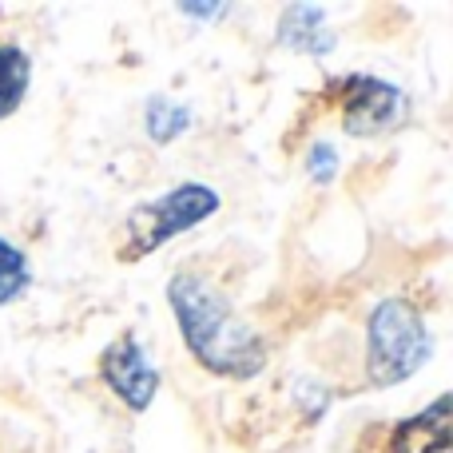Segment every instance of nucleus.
<instances>
[{"mask_svg": "<svg viewBox=\"0 0 453 453\" xmlns=\"http://www.w3.org/2000/svg\"><path fill=\"white\" fill-rule=\"evenodd\" d=\"M274 44L282 52H303V56H330L338 48V36L330 28V16L322 4H287L274 20Z\"/></svg>", "mask_w": 453, "mask_h": 453, "instance_id": "obj_7", "label": "nucleus"}, {"mask_svg": "<svg viewBox=\"0 0 453 453\" xmlns=\"http://www.w3.org/2000/svg\"><path fill=\"white\" fill-rule=\"evenodd\" d=\"M167 306L191 362L223 382H250L266 370V338L231 306V298L199 271H175L167 282Z\"/></svg>", "mask_w": 453, "mask_h": 453, "instance_id": "obj_1", "label": "nucleus"}, {"mask_svg": "<svg viewBox=\"0 0 453 453\" xmlns=\"http://www.w3.org/2000/svg\"><path fill=\"white\" fill-rule=\"evenodd\" d=\"M434 358V334L422 306L410 298H382L366 314V378L378 390L410 382Z\"/></svg>", "mask_w": 453, "mask_h": 453, "instance_id": "obj_3", "label": "nucleus"}, {"mask_svg": "<svg viewBox=\"0 0 453 453\" xmlns=\"http://www.w3.org/2000/svg\"><path fill=\"white\" fill-rule=\"evenodd\" d=\"M219 211H223V196L211 183H199V180L175 183L172 191H159L156 199L127 211L124 226H119V239H116V258L119 263H143L164 242L196 231V226L215 219Z\"/></svg>", "mask_w": 453, "mask_h": 453, "instance_id": "obj_2", "label": "nucleus"}, {"mask_svg": "<svg viewBox=\"0 0 453 453\" xmlns=\"http://www.w3.org/2000/svg\"><path fill=\"white\" fill-rule=\"evenodd\" d=\"M32 88V56L20 44L0 40V124L20 111Z\"/></svg>", "mask_w": 453, "mask_h": 453, "instance_id": "obj_9", "label": "nucleus"}, {"mask_svg": "<svg viewBox=\"0 0 453 453\" xmlns=\"http://www.w3.org/2000/svg\"><path fill=\"white\" fill-rule=\"evenodd\" d=\"M191 127H196V111L183 100H175V96H167V92L148 96V104H143V132H148L151 143L167 148V143H175L180 135H188Z\"/></svg>", "mask_w": 453, "mask_h": 453, "instance_id": "obj_8", "label": "nucleus"}, {"mask_svg": "<svg viewBox=\"0 0 453 453\" xmlns=\"http://www.w3.org/2000/svg\"><path fill=\"white\" fill-rule=\"evenodd\" d=\"M100 382L108 386L132 414H143V410H151V402H156L159 386H164V374H159V366L151 362L148 346H143L132 330H124L119 338H111V342L104 346Z\"/></svg>", "mask_w": 453, "mask_h": 453, "instance_id": "obj_5", "label": "nucleus"}, {"mask_svg": "<svg viewBox=\"0 0 453 453\" xmlns=\"http://www.w3.org/2000/svg\"><path fill=\"white\" fill-rule=\"evenodd\" d=\"M338 96V119L342 132L354 140H374L402 124L406 116V92L386 76H370V72H350V76L334 80Z\"/></svg>", "mask_w": 453, "mask_h": 453, "instance_id": "obj_4", "label": "nucleus"}, {"mask_svg": "<svg viewBox=\"0 0 453 453\" xmlns=\"http://www.w3.org/2000/svg\"><path fill=\"white\" fill-rule=\"evenodd\" d=\"M180 12L183 16H199L203 24H211V16H226L231 12V4H191L188 0V4H180Z\"/></svg>", "mask_w": 453, "mask_h": 453, "instance_id": "obj_12", "label": "nucleus"}, {"mask_svg": "<svg viewBox=\"0 0 453 453\" xmlns=\"http://www.w3.org/2000/svg\"><path fill=\"white\" fill-rule=\"evenodd\" d=\"M338 167H342V159H338V148L330 140H314L311 148H306L303 156V172L311 183H319V188H326V183L338 180Z\"/></svg>", "mask_w": 453, "mask_h": 453, "instance_id": "obj_11", "label": "nucleus"}, {"mask_svg": "<svg viewBox=\"0 0 453 453\" xmlns=\"http://www.w3.org/2000/svg\"><path fill=\"white\" fill-rule=\"evenodd\" d=\"M32 287V263L24 247H16L8 234H0V306L24 298Z\"/></svg>", "mask_w": 453, "mask_h": 453, "instance_id": "obj_10", "label": "nucleus"}, {"mask_svg": "<svg viewBox=\"0 0 453 453\" xmlns=\"http://www.w3.org/2000/svg\"><path fill=\"white\" fill-rule=\"evenodd\" d=\"M449 410H453V394H438L426 410L394 422L386 453H449L453 449Z\"/></svg>", "mask_w": 453, "mask_h": 453, "instance_id": "obj_6", "label": "nucleus"}]
</instances>
